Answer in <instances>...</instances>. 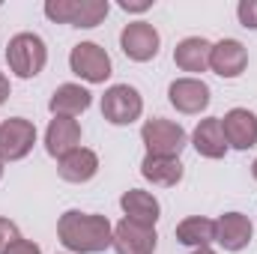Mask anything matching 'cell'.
<instances>
[{"label":"cell","mask_w":257,"mask_h":254,"mask_svg":"<svg viewBox=\"0 0 257 254\" xmlns=\"http://www.w3.org/2000/svg\"><path fill=\"white\" fill-rule=\"evenodd\" d=\"M6 254H42V248L36 245V242H30V239H18V242H12Z\"/></svg>","instance_id":"obj_25"},{"label":"cell","mask_w":257,"mask_h":254,"mask_svg":"<svg viewBox=\"0 0 257 254\" xmlns=\"http://www.w3.org/2000/svg\"><path fill=\"white\" fill-rule=\"evenodd\" d=\"M6 99H9V78L0 72V105H3Z\"/></svg>","instance_id":"obj_27"},{"label":"cell","mask_w":257,"mask_h":254,"mask_svg":"<svg viewBox=\"0 0 257 254\" xmlns=\"http://www.w3.org/2000/svg\"><path fill=\"white\" fill-rule=\"evenodd\" d=\"M192 147L203 159H224L230 147H227V138H224V129H221V117L200 120L197 129L192 132Z\"/></svg>","instance_id":"obj_14"},{"label":"cell","mask_w":257,"mask_h":254,"mask_svg":"<svg viewBox=\"0 0 257 254\" xmlns=\"http://www.w3.org/2000/svg\"><path fill=\"white\" fill-rule=\"evenodd\" d=\"M0 180H3V159H0Z\"/></svg>","instance_id":"obj_30"},{"label":"cell","mask_w":257,"mask_h":254,"mask_svg":"<svg viewBox=\"0 0 257 254\" xmlns=\"http://www.w3.org/2000/svg\"><path fill=\"white\" fill-rule=\"evenodd\" d=\"M150 6H153V0H120L123 12H147Z\"/></svg>","instance_id":"obj_26"},{"label":"cell","mask_w":257,"mask_h":254,"mask_svg":"<svg viewBox=\"0 0 257 254\" xmlns=\"http://www.w3.org/2000/svg\"><path fill=\"white\" fill-rule=\"evenodd\" d=\"M221 129L227 138V147L233 150H251L257 147V114L248 108H233L221 117Z\"/></svg>","instance_id":"obj_9"},{"label":"cell","mask_w":257,"mask_h":254,"mask_svg":"<svg viewBox=\"0 0 257 254\" xmlns=\"http://www.w3.org/2000/svg\"><path fill=\"white\" fill-rule=\"evenodd\" d=\"M144 114V99L132 84H114L102 96V117L111 126H132Z\"/></svg>","instance_id":"obj_4"},{"label":"cell","mask_w":257,"mask_h":254,"mask_svg":"<svg viewBox=\"0 0 257 254\" xmlns=\"http://www.w3.org/2000/svg\"><path fill=\"white\" fill-rule=\"evenodd\" d=\"M251 177L257 180V159H254V165H251Z\"/></svg>","instance_id":"obj_29"},{"label":"cell","mask_w":257,"mask_h":254,"mask_svg":"<svg viewBox=\"0 0 257 254\" xmlns=\"http://www.w3.org/2000/svg\"><path fill=\"white\" fill-rule=\"evenodd\" d=\"M209 54H212V42H206L203 36H189L174 48V63L183 72L200 75L209 69Z\"/></svg>","instance_id":"obj_18"},{"label":"cell","mask_w":257,"mask_h":254,"mask_svg":"<svg viewBox=\"0 0 257 254\" xmlns=\"http://www.w3.org/2000/svg\"><path fill=\"white\" fill-rule=\"evenodd\" d=\"M45 15L54 24H72V18H75V0H48L45 3Z\"/></svg>","instance_id":"obj_22"},{"label":"cell","mask_w":257,"mask_h":254,"mask_svg":"<svg viewBox=\"0 0 257 254\" xmlns=\"http://www.w3.org/2000/svg\"><path fill=\"white\" fill-rule=\"evenodd\" d=\"M57 174H60V180L75 183V186L90 183L99 174V156L93 150H87V147H78V150H72L69 156H63L57 162Z\"/></svg>","instance_id":"obj_16"},{"label":"cell","mask_w":257,"mask_h":254,"mask_svg":"<svg viewBox=\"0 0 257 254\" xmlns=\"http://www.w3.org/2000/svg\"><path fill=\"white\" fill-rule=\"evenodd\" d=\"M36 144V126L24 117H9L0 123V159L3 162H21L30 156Z\"/></svg>","instance_id":"obj_6"},{"label":"cell","mask_w":257,"mask_h":254,"mask_svg":"<svg viewBox=\"0 0 257 254\" xmlns=\"http://www.w3.org/2000/svg\"><path fill=\"white\" fill-rule=\"evenodd\" d=\"M90 105H93V93L81 84H60L48 99V111L54 117H72V120L84 114Z\"/></svg>","instance_id":"obj_15"},{"label":"cell","mask_w":257,"mask_h":254,"mask_svg":"<svg viewBox=\"0 0 257 254\" xmlns=\"http://www.w3.org/2000/svg\"><path fill=\"white\" fill-rule=\"evenodd\" d=\"M111 3L108 0H75V18H72V27H99L108 15Z\"/></svg>","instance_id":"obj_21"},{"label":"cell","mask_w":257,"mask_h":254,"mask_svg":"<svg viewBox=\"0 0 257 254\" xmlns=\"http://www.w3.org/2000/svg\"><path fill=\"white\" fill-rule=\"evenodd\" d=\"M120 209L126 212L128 221H138V224H144V227H156V221H159V215H162V206H159L156 194H150V191H144V189L123 191Z\"/></svg>","instance_id":"obj_17"},{"label":"cell","mask_w":257,"mask_h":254,"mask_svg":"<svg viewBox=\"0 0 257 254\" xmlns=\"http://www.w3.org/2000/svg\"><path fill=\"white\" fill-rule=\"evenodd\" d=\"M174 233H177V242L180 245L209 248V242H215V221L212 218H203V215H192V218H183Z\"/></svg>","instance_id":"obj_20"},{"label":"cell","mask_w":257,"mask_h":254,"mask_svg":"<svg viewBox=\"0 0 257 254\" xmlns=\"http://www.w3.org/2000/svg\"><path fill=\"white\" fill-rule=\"evenodd\" d=\"M81 147V123L72 117H54L45 129V150L51 159H63L72 150Z\"/></svg>","instance_id":"obj_13"},{"label":"cell","mask_w":257,"mask_h":254,"mask_svg":"<svg viewBox=\"0 0 257 254\" xmlns=\"http://www.w3.org/2000/svg\"><path fill=\"white\" fill-rule=\"evenodd\" d=\"M141 141L147 147V156L180 159V153L189 144V135H186V129L180 126V123H174V120L153 117V120H147L144 129H141Z\"/></svg>","instance_id":"obj_3"},{"label":"cell","mask_w":257,"mask_h":254,"mask_svg":"<svg viewBox=\"0 0 257 254\" xmlns=\"http://www.w3.org/2000/svg\"><path fill=\"white\" fill-rule=\"evenodd\" d=\"M120 48H123V54H126L128 60L150 63L159 54V48H162V36H159V30L153 24L132 21V24L123 27V33H120Z\"/></svg>","instance_id":"obj_7"},{"label":"cell","mask_w":257,"mask_h":254,"mask_svg":"<svg viewBox=\"0 0 257 254\" xmlns=\"http://www.w3.org/2000/svg\"><path fill=\"white\" fill-rule=\"evenodd\" d=\"M248 66V51L239 39H221L212 45V54H209V69L218 75V78H239Z\"/></svg>","instance_id":"obj_11"},{"label":"cell","mask_w":257,"mask_h":254,"mask_svg":"<svg viewBox=\"0 0 257 254\" xmlns=\"http://www.w3.org/2000/svg\"><path fill=\"white\" fill-rule=\"evenodd\" d=\"M6 63L9 72L18 75V78H36L45 63H48V48H45V39L36 36V33H15L6 45Z\"/></svg>","instance_id":"obj_2"},{"label":"cell","mask_w":257,"mask_h":254,"mask_svg":"<svg viewBox=\"0 0 257 254\" xmlns=\"http://www.w3.org/2000/svg\"><path fill=\"white\" fill-rule=\"evenodd\" d=\"M69 69L87 84H105L111 78V57L96 42H78L69 51Z\"/></svg>","instance_id":"obj_5"},{"label":"cell","mask_w":257,"mask_h":254,"mask_svg":"<svg viewBox=\"0 0 257 254\" xmlns=\"http://www.w3.org/2000/svg\"><path fill=\"white\" fill-rule=\"evenodd\" d=\"M168 99L180 114H200L209 108V87L200 78H177L168 87Z\"/></svg>","instance_id":"obj_10"},{"label":"cell","mask_w":257,"mask_h":254,"mask_svg":"<svg viewBox=\"0 0 257 254\" xmlns=\"http://www.w3.org/2000/svg\"><path fill=\"white\" fill-rule=\"evenodd\" d=\"M251 236H254V227H251L248 215H242V212H224L215 221V242L224 251H242V248H248Z\"/></svg>","instance_id":"obj_12"},{"label":"cell","mask_w":257,"mask_h":254,"mask_svg":"<svg viewBox=\"0 0 257 254\" xmlns=\"http://www.w3.org/2000/svg\"><path fill=\"white\" fill-rule=\"evenodd\" d=\"M18 239H21L18 224L9 221V218H0V254H6V248H9L12 242H18Z\"/></svg>","instance_id":"obj_24"},{"label":"cell","mask_w":257,"mask_h":254,"mask_svg":"<svg viewBox=\"0 0 257 254\" xmlns=\"http://www.w3.org/2000/svg\"><path fill=\"white\" fill-rule=\"evenodd\" d=\"M159 245V233L156 227H144L138 221L123 218L120 224H114V251L117 254H153Z\"/></svg>","instance_id":"obj_8"},{"label":"cell","mask_w":257,"mask_h":254,"mask_svg":"<svg viewBox=\"0 0 257 254\" xmlns=\"http://www.w3.org/2000/svg\"><path fill=\"white\" fill-rule=\"evenodd\" d=\"M57 236L75 254H102L114 245V227L99 212L66 209L57 221Z\"/></svg>","instance_id":"obj_1"},{"label":"cell","mask_w":257,"mask_h":254,"mask_svg":"<svg viewBox=\"0 0 257 254\" xmlns=\"http://www.w3.org/2000/svg\"><path fill=\"white\" fill-rule=\"evenodd\" d=\"M192 254H215V251H212V248H194Z\"/></svg>","instance_id":"obj_28"},{"label":"cell","mask_w":257,"mask_h":254,"mask_svg":"<svg viewBox=\"0 0 257 254\" xmlns=\"http://www.w3.org/2000/svg\"><path fill=\"white\" fill-rule=\"evenodd\" d=\"M236 18H239V24L245 30H257V0H239Z\"/></svg>","instance_id":"obj_23"},{"label":"cell","mask_w":257,"mask_h":254,"mask_svg":"<svg viewBox=\"0 0 257 254\" xmlns=\"http://www.w3.org/2000/svg\"><path fill=\"white\" fill-rule=\"evenodd\" d=\"M186 168L180 159H168V156H144L141 162V177L153 186H162V189H171L183 180Z\"/></svg>","instance_id":"obj_19"}]
</instances>
